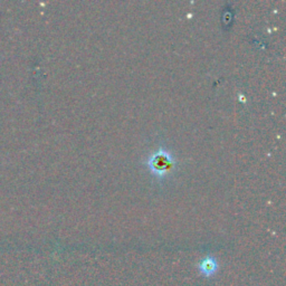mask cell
Masks as SVG:
<instances>
[{"label":"cell","mask_w":286,"mask_h":286,"mask_svg":"<svg viewBox=\"0 0 286 286\" xmlns=\"http://www.w3.org/2000/svg\"><path fill=\"white\" fill-rule=\"evenodd\" d=\"M199 270L200 274L204 275L205 277H211L217 273L218 264L216 262V259L211 257L205 258L203 262L199 264Z\"/></svg>","instance_id":"cell-1"}]
</instances>
